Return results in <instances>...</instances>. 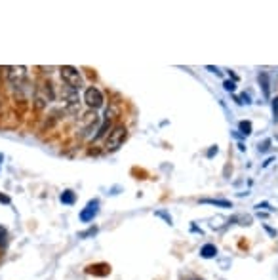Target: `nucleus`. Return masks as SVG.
<instances>
[{
	"label": "nucleus",
	"instance_id": "nucleus-21",
	"mask_svg": "<svg viewBox=\"0 0 278 280\" xmlns=\"http://www.w3.org/2000/svg\"><path fill=\"white\" fill-rule=\"evenodd\" d=\"M2 160H4V157H2V155H0V166H2Z\"/></svg>",
	"mask_w": 278,
	"mask_h": 280
},
{
	"label": "nucleus",
	"instance_id": "nucleus-8",
	"mask_svg": "<svg viewBox=\"0 0 278 280\" xmlns=\"http://www.w3.org/2000/svg\"><path fill=\"white\" fill-rule=\"evenodd\" d=\"M202 204H210V206H217V208H233V202L221 200V198H202Z\"/></svg>",
	"mask_w": 278,
	"mask_h": 280
},
{
	"label": "nucleus",
	"instance_id": "nucleus-19",
	"mask_svg": "<svg viewBox=\"0 0 278 280\" xmlns=\"http://www.w3.org/2000/svg\"><path fill=\"white\" fill-rule=\"evenodd\" d=\"M269 145H271V141H265L263 147H259V151H267V149H269Z\"/></svg>",
	"mask_w": 278,
	"mask_h": 280
},
{
	"label": "nucleus",
	"instance_id": "nucleus-10",
	"mask_svg": "<svg viewBox=\"0 0 278 280\" xmlns=\"http://www.w3.org/2000/svg\"><path fill=\"white\" fill-rule=\"evenodd\" d=\"M215 254H217V248H215L214 244H206V246H202L200 250V255L204 259H212V257H215Z\"/></svg>",
	"mask_w": 278,
	"mask_h": 280
},
{
	"label": "nucleus",
	"instance_id": "nucleus-17",
	"mask_svg": "<svg viewBox=\"0 0 278 280\" xmlns=\"http://www.w3.org/2000/svg\"><path fill=\"white\" fill-rule=\"evenodd\" d=\"M214 155H217V145H214L212 149L208 151V158H212V157H214Z\"/></svg>",
	"mask_w": 278,
	"mask_h": 280
},
{
	"label": "nucleus",
	"instance_id": "nucleus-13",
	"mask_svg": "<svg viewBox=\"0 0 278 280\" xmlns=\"http://www.w3.org/2000/svg\"><path fill=\"white\" fill-rule=\"evenodd\" d=\"M272 115H274V122L278 120V98L272 99Z\"/></svg>",
	"mask_w": 278,
	"mask_h": 280
},
{
	"label": "nucleus",
	"instance_id": "nucleus-18",
	"mask_svg": "<svg viewBox=\"0 0 278 280\" xmlns=\"http://www.w3.org/2000/svg\"><path fill=\"white\" fill-rule=\"evenodd\" d=\"M0 202H4V204H10V196H6V195H2V193H0Z\"/></svg>",
	"mask_w": 278,
	"mask_h": 280
},
{
	"label": "nucleus",
	"instance_id": "nucleus-12",
	"mask_svg": "<svg viewBox=\"0 0 278 280\" xmlns=\"http://www.w3.org/2000/svg\"><path fill=\"white\" fill-rule=\"evenodd\" d=\"M238 130H240V134H242V136H250V134H252V122H250V120H242V122L238 124Z\"/></svg>",
	"mask_w": 278,
	"mask_h": 280
},
{
	"label": "nucleus",
	"instance_id": "nucleus-6",
	"mask_svg": "<svg viewBox=\"0 0 278 280\" xmlns=\"http://www.w3.org/2000/svg\"><path fill=\"white\" fill-rule=\"evenodd\" d=\"M97 212H99V202L90 200L88 204H86V208L80 212V221H82V223L94 221V217L97 215Z\"/></svg>",
	"mask_w": 278,
	"mask_h": 280
},
{
	"label": "nucleus",
	"instance_id": "nucleus-5",
	"mask_svg": "<svg viewBox=\"0 0 278 280\" xmlns=\"http://www.w3.org/2000/svg\"><path fill=\"white\" fill-rule=\"evenodd\" d=\"M84 101L86 105L90 107V109H99V107H103L105 99H103V94H101V90L97 88V86H90V88H86L84 91Z\"/></svg>",
	"mask_w": 278,
	"mask_h": 280
},
{
	"label": "nucleus",
	"instance_id": "nucleus-7",
	"mask_svg": "<svg viewBox=\"0 0 278 280\" xmlns=\"http://www.w3.org/2000/svg\"><path fill=\"white\" fill-rule=\"evenodd\" d=\"M86 271L90 274H96V276H107L110 273V267L107 263H96V265H90Z\"/></svg>",
	"mask_w": 278,
	"mask_h": 280
},
{
	"label": "nucleus",
	"instance_id": "nucleus-15",
	"mask_svg": "<svg viewBox=\"0 0 278 280\" xmlns=\"http://www.w3.org/2000/svg\"><path fill=\"white\" fill-rule=\"evenodd\" d=\"M97 233V229L96 227H91V229H88L86 233H80V238H86V236H91V235H96Z\"/></svg>",
	"mask_w": 278,
	"mask_h": 280
},
{
	"label": "nucleus",
	"instance_id": "nucleus-3",
	"mask_svg": "<svg viewBox=\"0 0 278 280\" xmlns=\"http://www.w3.org/2000/svg\"><path fill=\"white\" fill-rule=\"evenodd\" d=\"M59 74H61V80L65 82L67 88H72V90H80L82 86H84V80H82V74L78 69L71 65H65V67H59Z\"/></svg>",
	"mask_w": 278,
	"mask_h": 280
},
{
	"label": "nucleus",
	"instance_id": "nucleus-20",
	"mask_svg": "<svg viewBox=\"0 0 278 280\" xmlns=\"http://www.w3.org/2000/svg\"><path fill=\"white\" fill-rule=\"evenodd\" d=\"M208 71L215 72V74H219V69H215V67H208Z\"/></svg>",
	"mask_w": 278,
	"mask_h": 280
},
{
	"label": "nucleus",
	"instance_id": "nucleus-14",
	"mask_svg": "<svg viewBox=\"0 0 278 280\" xmlns=\"http://www.w3.org/2000/svg\"><path fill=\"white\" fill-rule=\"evenodd\" d=\"M223 88H225L227 91H234V88H236V86H234L233 80H225V82H223Z\"/></svg>",
	"mask_w": 278,
	"mask_h": 280
},
{
	"label": "nucleus",
	"instance_id": "nucleus-22",
	"mask_svg": "<svg viewBox=\"0 0 278 280\" xmlns=\"http://www.w3.org/2000/svg\"><path fill=\"white\" fill-rule=\"evenodd\" d=\"M276 139H278V137H276Z\"/></svg>",
	"mask_w": 278,
	"mask_h": 280
},
{
	"label": "nucleus",
	"instance_id": "nucleus-4",
	"mask_svg": "<svg viewBox=\"0 0 278 280\" xmlns=\"http://www.w3.org/2000/svg\"><path fill=\"white\" fill-rule=\"evenodd\" d=\"M53 98H55V94H53V88L50 82L39 84L34 88V101H36V107H39V109H44L50 101H53Z\"/></svg>",
	"mask_w": 278,
	"mask_h": 280
},
{
	"label": "nucleus",
	"instance_id": "nucleus-9",
	"mask_svg": "<svg viewBox=\"0 0 278 280\" xmlns=\"http://www.w3.org/2000/svg\"><path fill=\"white\" fill-rule=\"evenodd\" d=\"M259 84H261V88H263V96L265 98H269L271 96V86H269V74L267 72H259Z\"/></svg>",
	"mask_w": 278,
	"mask_h": 280
},
{
	"label": "nucleus",
	"instance_id": "nucleus-2",
	"mask_svg": "<svg viewBox=\"0 0 278 280\" xmlns=\"http://www.w3.org/2000/svg\"><path fill=\"white\" fill-rule=\"evenodd\" d=\"M126 139H128V128L124 124H117V126H113V130L109 132V136L105 139V149L117 151L118 147H122Z\"/></svg>",
	"mask_w": 278,
	"mask_h": 280
},
{
	"label": "nucleus",
	"instance_id": "nucleus-1",
	"mask_svg": "<svg viewBox=\"0 0 278 280\" xmlns=\"http://www.w3.org/2000/svg\"><path fill=\"white\" fill-rule=\"evenodd\" d=\"M8 84L12 86L15 94L23 96V91H29V71L27 67H8L6 69Z\"/></svg>",
	"mask_w": 278,
	"mask_h": 280
},
{
	"label": "nucleus",
	"instance_id": "nucleus-16",
	"mask_svg": "<svg viewBox=\"0 0 278 280\" xmlns=\"http://www.w3.org/2000/svg\"><path fill=\"white\" fill-rule=\"evenodd\" d=\"M6 244V231L0 227V248Z\"/></svg>",
	"mask_w": 278,
	"mask_h": 280
},
{
	"label": "nucleus",
	"instance_id": "nucleus-11",
	"mask_svg": "<svg viewBox=\"0 0 278 280\" xmlns=\"http://www.w3.org/2000/svg\"><path fill=\"white\" fill-rule=\"evenodd\" d=\"M59 200L63 202V204H67V206H71V204H75V200H77V195L72 193V191H63L61 193V196H59Z\"/></svg>",
	"mask_w": 278,
	"mask_h": 280
}]
</instances>
